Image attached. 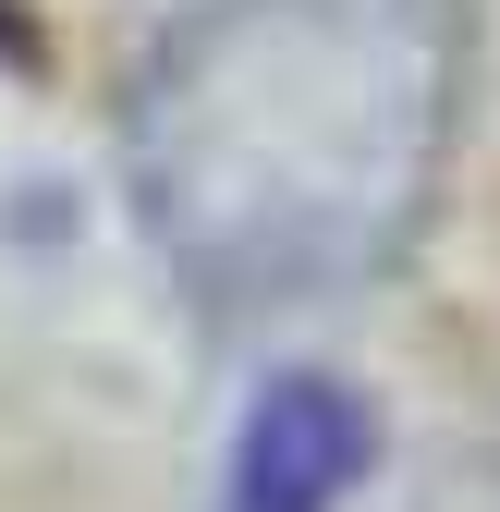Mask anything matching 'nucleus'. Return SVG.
<instances>
[{
	"label": "nucleus",
	"instance_id": "obj_1",
	"mask_svg": "<svg viewBox=\"0 0 500 512\" xmlns=\"http://www.w3.org/2000/svg\"><path fill=\"white\" fill-rule=\"evenodd\" d=\"M464 61V0H196L122 98L159 256L220 317L379 281L440 196Z\"/></svg>",
	"mask_w": 500,
	"mask_h": 512
},
{
	"label": "nucleus",
	"instance_id": "obj_2",
	"mask_svg": "<svg viewBox=\"0 0 500 512\" xmlns=\"http://www.w3.org/2000/svg\"><path fill=\"white\" fill-rule=\"evenodd\" d=\"M366 452H379V427H366V403L342 378H281V391L244 415L232 488H244V512H330L366 476Z\"/></svg>",
	"mask_w": 500,
	"mask_h": 512
}]
</instances>
